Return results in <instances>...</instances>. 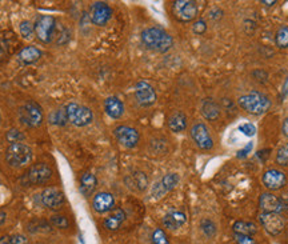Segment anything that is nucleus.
<instances>
[{
  "label": "nucleus",
  "mask_w": 288,
  "mask_h": 244,
  "mask_svg": "<svg viewBox=\"0 0 288 244\" xmlns=\"http://www.w3.org/2000/svg\"><path fill=\"white\" fill-rule=\"evenodd\" d=\"M234 233H240V235H247V236H252L258 232V227L251 221H236L234 223Z\"/></svg>",
  "instance_id": "nucleus-27"
},
{
  "label": "nucleus",
  "mask_w": 288,
  "mask_h": 244,
  "mask_svg": "<svg viewBox=\"0 0 288 244\" xmlns=\"http://www.w3.org/2000/svg\"><path fill=\"white\" fill-rule=\"evenodd\" d=\"M287 92H288V77H287V80H285L284 87H283V96L287 95Z\"/></svg>",
  "instance_id": "nucleus-44"
},
{
  "label": "nucleus",
  "mask_w": 288,
  "mask_h": 244,
  "mask_svg": "<svg viewBox=\"0 0 288 244\" xmlns=\"http://www.w3.org/2000/svg\"><path fill=\"white\" fill-rule=\"evenodd\" d=\"M127 180L129 182V186H131V187H135L137 191H144L148 186L147 176H146L144 172H140V171L132 172V174L128 176V179Z\"/></svg>",
  "instance_id": "nucleus-26"
},
{
  "label": "nucleus",
  "mask_w": 288,
  "mask_h": 244,
  "mask_svg": "<svg viewBox=\"0 0 288 244\" xmlns=\"http://www.w3.org/2000/svg\"><path fill=\"white\" fill-rule=\"evenodd\" d=\"M152 244H170L168 237L162 228H156L152 232Z\"/></svg>",
  "instance_id": "nucleus-33"
},
{
  "label": "nucleus",
  "mask_w": 288,
  "mask_h": 244,
  "mask_svg": "<svg viewBox=\"0 0 288 244\" xmlns=\"http://www.w3.org/2000/svg\"><path fill=\"white\" fill-rule=\"evenodd\" d=\"M124 219L125 212L121 208H119V210L115 211L114 214H111L110 216L104 219L103 225H104V228L110 229V231H115V229H118L120 227L121 223L124 221Z\"/></svg>",
  "instance_id": "nucleus-24"
},
{
  "label": "nucleus",
  "mask_w": 288,
  "mask_h": 244,
  "mask_svg": "<svg viewBox=\"0 0 288 244\" xmlns=\"http://www.w3.org/2000/svg\"><path fill=\"white\" fill-rule=\"evenodd\" d=\"M7 139L8 141H11V143H18L19 140H23L24 136L20 134V131L11 130L7 132Z\"/></svg>",
  "instance_id": "nucleus-37"
},
{
  "label": "nucleus",
  "mask_w": 288,
  "mask_h": 244,
  "mask_svg": "<svg viewBox=\"0 0 288 244\" xmlns=\"http://www.w3.org/2000/svg\"><path fill=\"white\" fill-rule=\"evenodd\" d=\"M49 221H51V224L57 227V228H68L69 225L68 219L63 215H53V216L49 217Z\"/></svg>",
  "instance_id": "nucleus-34"
},
{
  "label": "nucleus",
  "mask_w": 288,
  "mask_h": 244,
  "mask_svg": "<svg viewBox=\"0 0 288 244\" xmlns=\"http://www.w3.org/2000/svg\"><path fill=\"white\" fill-rule=\"evenodd\" d=\"M65 122H68L65 108H59V110L53 111L52 114L49 115V123H52V124H56V126H64Z\"/></svg>",
  "instance_id": "nucleus-28"
},
{
  "label": "nucleus",
  "mask_w": 288,
  "mask_h": 244,
  "mask_svg": "<svg viewBox=\"0 0 288 244\" xmlns=\"http://www.w3.org/2000/svg\"><path fill=\"white\" fill-rule=\"evenodd\" d=\"M168 128L172 132H183L187 128V116L182 111H176L174 114L170 115L168 118Z\"/></svg>",
  "instance_id": "nucleus-21"
},
{
  "label": "nucleus",
  "mask_w": 288,
  "mask_h": 244,
  "mask_svg": "<svg viewBox=\"0 0 288 244\" xmlns=\"http://www.w3.org/2000/svg\"><path fill=\"white\" fill-rule=\"evenodd\" d=\"M172 12L180 22H191L196 18L197 6L192 0H178L172 4Z\"/></svg>",
  "instance_id": "nucleus-9"
},
{
  "label": "nucleus",
  "mask_w": 288,
  "mask_h": 244,
  "mask_svg": "<svg viewBox=\"0 0 288 244\" xmlns=\"http://www.w3.org/2000/svg\"><path fill=\"white\" fill-rule=\"evenodd\" d=\"M234 239H235L236 244H258L252 236L240 235V233H234Z\"/></svg>",
  "instance_id": "nucleus-36"
},
{
  "label": "nucleus",
  "mask_w": 288,
  "mask_h": 244,
  "mask_svg": "<svg viewBox=\"0 0 288 244\" xmlns=\"http://www.w3.org/2000/svg\"><path fill=\"white\" fill-rule=\"evenodd\" d=\"M114 135L116 140L125 148H133L139 143V132L135 128L128 126H119L114 130Z\"/></svg>",
  "instance_id": "nucleus-10"
},
{
  "label": "nucleus",
  "mask_w": 288,
  "mask_h": 244,
  "mask_svg": "<svg viewBox=\"0 0 288 244\" xmlns=\"http://www.w3.org/2000/svg\"><path fill=\"white\" fill-rule=\"evenodd\" d=\"M98 180L96 176L91 172H84L82 178H80V192L84 196H91V194L95 191Z\"/></svg>",
  "instance_id": "nucleus-23"
},
{
  "label": "nucleus",
  "mask_w": 288,
  "mask_h": 244,
  "mask_svg": "<svg viewBox=\"0 0 288 244\" xmlns=\"http://www.w3.org/2000/svg\"><path fill=\"white\" fill-rule=\"evenodd\" d=\"M201 115H203L207 120H215V119L219 118L220 107L212 99L204 100L203 104H201Z\"/></svg>",
  "instance_id": "nucleus-25"
},
{
  "label": "nucleus",
  "mask_w": 288,
  "mask_h": 244,
  "mask_svg": "<svg viewBox=\"0 0 288 244\" xmlns=\"http://www.w3.org/2000/svg\"><path fill=\"white\" fill-rule=\"evenodd\" d=\"M141 43L148 50L164 54L171 50V47L174 44V39L162 28L150 27L141 32Z\"/></svg>",
  "instance_id": "nucleus-1"
},
{
  "label": "nucleus",
  "mask_w": 288,
  "mask_h": 244,
  "mask_svg": "<svg viewBox=\"0 0 288 244\" xmlns=\"http://www.w3.org/2000/svg\"><path fill=\"white\" fill-rule=\"evenodd\" d=\"M135 98L143 107H150L156 102V92L147 82H139L135 87Z\"/></svg>",
  "instance_id": "nucleus-13"
},
{
  "label": "nucleus",
  "mask_w": 288,
  "mask_h": 244,
  "mask_svg": "<svg viewBox=\"0 0 288 244\" xmlns=\"http://www.w3.org/2000/svg\"><path fill=\"white\" fill-rule=\"evenodd\" d=\"M239 131L246 135V136H255L256 134V127L252 124V123H244V124H240Z\"/></svg>",
  "instance_id": "nucleus-35"
},
{
  "label": "nucleus",
  "mask_w": 288,
  "mask_h": 244,
  "mask_svg": "<svg viewBox=\"0 0 288 244\" xmlns=\"http://www.w3.org/2000/svg\"><path fill=\"white\" fill-rule=\"evenodd\" d=\"M259 220H260L263 228L272 236H276L284 229V219L280 214H276V212H262L259 216Z\"/></svg>",
  "instance_id": "nucleus-8"
},
{
  "label": "nucleus",
  "mask_w": 288,
  "mask_h": 244,
  "mask_svg": "<svg viewBox=\"0 0 288 244\" xmlns=\"http://www.w3.org/2000/svg\"><path fill=\"white\" fill-rule=\"evenodd\" d=\"M259 206L264 212H276L280 214L283 211V203L281 199L277 198L276 195L271 194V192H264L260 195L259 198Z\"/></svg>",
  "instance_id": "nucleus-17"
},
{
  "label": "nucleus",
  "mask_w": 288,
  "mask_h": 244,
  "mask_svg": "<svg viewBox=\"0 0 288 244\" xmlns=\"http://www.w3.org/2000/svg\"><path fill=\"white\" fill-rule=\"evenodd\" d=\"M0 120H2V118H0Z\"/></svg>",
  "instance_id": "nucleus-46"
},
{
  "label": "nucleus",
  "mask_w": 288,
  "mask_h": 244,
  "mask_svg": "<svg viewBox=\"0 0 288 244\" xmlns=\"http://www.w3.org/2000/svg\"><path fill=\"white\" fill-rule=\"evenodd\" d=\"M40 200H42L43 206L51 208V210H59L65 202L64 194L55 187L46 188L43 191L42 195H40Z\"/></svg>",
  "instance_id": "nucleus-12"
},
{
  "label": "nucleus",
  "mask_w": 288,
  "mask_h": 244,
  "mask_svg": "<svg viewBox=\"0 0 288 244\" xmlns=\"http://www.w3.org/2000/svg\"><path fill=\"white\" fill-rule=\"evenodd\" d=\"M104 110L106 114L112 119H119L124 114V106L121 103V100L116 96H110L104 102Z\"/></svg>",
  "instance_id": "nucleus-19"
},
{
  "label": "nucleus",
  "mask_w": 288,
  "mask_h": 244,
  "mask_svg": "<svg viewBox=\"0 0 288 244\" xmlns=\"http://www.w3.org/2000/svg\"><path fill=\"white\" fill-rule=\"evenodd\" d=\"M42 51L39 50V48H36V47L34 46H27L19 52L18 60H19L22 64H32L35 61H38L39 59L42 57Z\"/></svg>",
  "instance_id": "nucleus-22"
},
{
  "label": "nucleus",
  "mask_w": 288,
  "mask_h": 244,
  "mask_svg": "<svg viewBox=\"0 0 288 244\" xmlns=\"http://www.w3.org/2000/svg\"><path fill=\"white\" fill-rule=\"evenodd\" d=\"M8 244H28V239L24 235H12L8 236Z\"/></svg>",
  "instance_id": "nucleus-39"
},
{
  "label": "nucleus",
  "mask_w": 288,
  "mask_h": 244,
  "mask_svg": "<svg viewBox=\"0 0 288 244\" xmlns=\"http://www.w3.org/2000/svg\"><path fill=\"white\" fill-rule=\"evenodd\" d=\"M281 130H283V134L288 137V118H285L284 123H283V128H281Z\"/></svg>",
  "instance_id": "nucleus-42"
},
{
  "label": "nucleus",
  "mask_w": 288,
  "mask_h": 244,
  "mask_svg": "<svg viewBox=\"0 0 288 244\" xmlns=\"http://www.w3.org/2000/svg\"><path fill=\"white\" fill-rule=\"evenodd\" d=\"M31 160H32V149L22 141L12 143L6 151V161L12 168L26 167L31 163Z\"/></svg>",
  "instance_id": "nucleus-3"
},
{
  "label": "nucleus",
  "mask_w": 288,
  "mask_h": 244,
  "mask_svg": "<svg viewBox=\"0 0 288 244\" xmlns=\"http://www.w3.org/2000/svg\"><path fill=\"white\" fill-rule=\"evenodd\" d=\"M65 112H67V118L68 122H71L74 126L76 127H86L92 122L94 115L90 108L80 106L78 103H69L65 107Z\"/></svg>",
  "instance_id": "nucleus-5"
},
{
  "label": "nucleus",
  "mask_w": 288,
  "mask_h": 244,
  "mask_svg": "<svg viewBox=\"0 0 288 244\" xmlns=\"http://www.w3.org/2000/svg\"><path fill=\"white\" fill-rule=\"evenodd\" d=\"M201 231L208 237H212L216 235V224L211 219H203L200 223Z\"/></svg>",
  "instance_id": "nucleus-32"
},
{
  "label": "nucleus",
  "mask_w": 288,
  "mask_h": 244,
  "mask_svg": "<svg viewBox=\"0 0 288 244\" xmlns=\"http://www.w3.org/2000/svg\"><path fill=\"white\" fill-rule=\"evenodd\" d=\"M35 26V35L38 39L44 44L52 42L53 36H55V31H56V22L55 18L51 15H42L36 20Z\"/></svg>",
  "instance_id": "nucleus-6"
},
{
  "label": "nucleus",
  "mask_w": 288,
  "mask_h": 244,
  "mask_svg": "<svg viewBox=\"0 0 288 244\" xmlns=\"http://www.w3.org/2000/svg\"><path fill=\"white\" fill-rule=\"evenodd\" d=\"M281 203H283V210L288 211V194L281 195Z\"/></svg>",
  "instance_id": "nucleus-41"
},
{
  "label": "nucleus",
  "mask_w": 288,
  "mask_h": 244,
  "mask_svg": "<svg viewBox=\"0 0 288 244\" xmlns=\"http://www.w3.org/2000/svg\"><path fill=\"white\" fill-rule=\"evenodd\" d=\"M252 147H254V143L252 141H250L248 144L244 147V148H242L240 151H238V153H236V156L239 157V159H244V157L248 156V153L251 152V149H252Z\"/></svg>",
  "instance_id": "nucleus-40"
},
{
  "label": "nucleus",
  "mask_w": 288,
  "mask_h": 244,
  "mask_svg": "<svg viewBox=\"0 0 288 244\" xmlns=\"http://www.w3.org/2000/svg\"><path fill=\"white\" fill-rule=\"evenodd\" d=\"M112 16V10L107 3H103V2H96V3L92 4L91 7V20L92 23L96 24V26H106L108 23V20L111 19Z\"/></svg>",
  "instance_id": "nucleus-16"
},
{
  "label": "nucleus",
  "mask_w": 288,
  "mask_h": 244,
  "mask_svg": "<svg viewBox=\"0 0 288 244\" xmlns=\"http://www.w3.org/2000/svg\"><path fill=\"white\" fill-rule=\"evenodd\" d=\"M262 3L265 6H273V4H276V2H262Z\"/></svg>",
  "instance_id": "nucleus-45"
},
{
  "label": "nucleus",
  "mask_w": 288,
  "mask_h": 244,
  "mask_svg": "<svg viewBox=\"0 0 288 244\" xmlns=\"http://www.w3.org/2000/svg\"><path fill=\"white\" fill-rule=\"evenodd\" d=\"M276 163L281 167L288 166V143L283 144L276 152Z\"/></svg>",
  "instance_id": "nucleus-31"
},
{
  "label": "nucleus",
  "mask_w": 288,
  "mask_h": 244,
  "mask_svg": "<svg viewBox=\"0 0 288 244\" xmlns=\"http://www.w3.org/2000/svg\"><path fill=\"white\" fill-rule=\"evenodd\" d=\"M238 104L242 110L251 115H263L271 107V100L268 96L259 91H251L242 95L238 100Z\"/></svg>",
  "instance_id": "nucleus-2"
},
{
  "label": "nucleus",
  "mask_w": 288,
  "mask_h": 244,
  "mask_svg": "<svg viewBox=\"0 0 288 244\" xmlns=\"http://www.w3.org/2000/svg\"><path fill=\"white\" fill-rule=\"evenodd\" d=\"M52 179V170L48 164L38 163L26 172L22 178L24 186H36V184H46Z\"/></svg>",
  "instance_id": "nucleus-4"
},
{
  "label": "nucleus",
  "mask_w": 288,
  "mask_h": 244,
  "mask_svg": "<svg viewBox=\"0 0 288 244\" xmlns=\"http://www.w3.org/2000/svg\"><path fill=\"white\" fill-rule=\"evenodd\" d=\"M275 43L279 48H288V26H281L275 35Z\"/></svg>",
  "instance_id": "nucleus-29"
},
{
  "label": "nucleus",
  "mask_w": 288,
  "mask_h": 244,
  "mask_svg": "<svg viewBox=\"0 0 288 244\" xmlns=\"http://www.w3.org/2000/svg\"><path fill=\"white\" fill-rule=\"evenodd\" d=\"M262 180L265 187L271 191L281 190L285 186V183H287V178H285L284 172L275 170V168L267 170L264 172V175H263Z\"/></svg>",
  "instance_id": "nucleus-15"
},
{
  "label": "nucleus",
  "mask_w": 288,
  "mask_h": 244,
  "mask_svg": "<svg viewBox=\"0 0 288 244\" xmlns=\"http://www.w3.org/2000/svg\"><path fill=\"white\" fill-rule=\"evenodd\" d=\"M6 217H7V214L3 212V211H0V225L3 224L4 221H6Z\"/></svg>",
  "instance_id": "nucleus-43"
},
{
  "label": "nucleus",
  "mask_w": 288,
  "mask_h": 244,
  "mask_svg": "<svg viewBox=\"0 0 288 244\" xmlns=\"http://www.w3.org/2000/svg\"><path fill=\"white\" fill-rule=\"evenodd\" d=\"M114 206L115 199L110 192H99V194H96L94 196V200H92V207L99 214L108 212V211L114 208Z\"/></svg>",
  "instance_id": "nucleus-18"
},
{
  "label": "nucleus",
  "mask_w": 288,
  "mask_h": 244,
  "mask_svg": "<svg viewBox=\"0 0 288 244\" xmlns=\"http://www.w3.org/2000/svg\"><path fill=\"white\" fill-rule=\"evenodd\" d=\"M20 118L28 126H40L43 122L42 108L39 107L36 103H34V102H28V103L24 104V107L20 111Z\"/></svg>",
  "instance_id": "nucleus-11"
},
{
  "label": "nucleus",
  "mask_w": 288,
  "mask_h": 244,
  "mask_svg": "<svg viewBox=\"0 0 288 244\" xmlns=\"http://www.w3.org/2000/svg\"><path fill=\"white\" fill-rule=\"evenodd\" d=\"M205 30H207V24H205V22L203 19L195 22V24H193V27H192V31L196 35L204 34Z\"/></svg>",
  "instance_id": "nucleus-38"
},
{
  "label": "nucleus",
  "mask_w": 288,
  "mask_h": 244,
  "mask_svg": "<svg viewBox=\"0 0 288 244\" xmlns=\"http://www.w3.org/2000/svg\"><path fill=\"white\" fill-rule=\"evenodd\" d=\"M187 221L186 214H183L180 211H171L163 217V225L168 229H178L180 228Z\"/></svg>",
  "instance_id": "nucleus-20"
},
{
  "label": "nucleus",
  "mask_w": 288,
  "mask_h": 244,
  "mask_svg": "<svg viewBox=\"0 0 288 244\" xmlns=\"http://www.w3.org/2000/svg\"><path fill=\"white\" fill-rule=\"evenodd\" d=\"M179 183L178 174H167L163 176L162 179L152 186L151 194L154 198H162L166 194H168L170 191L174 190L176 187V184Z\"/></svg>",
  "instance_id": "nucleus-14"
},
{
  "label": "nucleus",
  "mask_w": 288,
  "mask_h": 244,
  "mask_svg": "<svg viewBox=\"0 0 288 244\" xmlns=\"http://www.w3.org/2000/svg\"><path fill=\"white\" fill-rule=\"evenodd\" d=\"M191 137H192L193 143L203 151H208L213 147L212 136L209 134L208 127L205 126L204 123H195L191 127Z\"/></svg>",
  "instance_id": "nucleus-7"
},
{
  "label": "nucleus",
  "mask_w": 288,
  "mask_h": 244,
  "mask_svg": "<svg viewBox=\"0 0 288 244\" xmlns=\"http://www.w3.org/2000/svg\"><path fill=\"white\" fill-rule=\"evenodd\" d=\"M20 35L23 36L24 39H32L35 34V26L28 20H23L19 26Z\"/></svg>",
  "instance_id": "nucleus-30"
}]
</instances>
